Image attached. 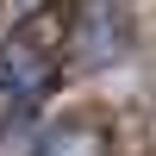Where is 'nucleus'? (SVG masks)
I'll return each mask as SVG.
<instances>
[{
    "label": "nucleus",
    "mask_w": 156,
    "mask_h": 156,
    "mask_svg": "<svg viewBox=\"0 0 156 156\" xmlns=\"http://www.w3.org/2000/svg\"><path fill=\"white\" fill-rule=\"evenodd\" d=\"M56 62H62V31L50 12L12 25L0 37V94L6 100H44L50 81H56Z\"/></svg>",
    "instance_id": "f257e3e1"
},
{
    "label": "nucleus",
    "mask_w": 156,
    "mask_h": 156,
    "mask_svg": "<svg viewBox=\"0 0 156 156\" xmlns=\"http://www.w3.org/2000/svg\"><path fill=\"white\" fill-rule=\"evenodd\" d=\"M69 44H75V62H81V69H106V62H119L125 44H131V19H125V6H119V0H87V6L75 12Z\"/></svg>",
    "instance_id": "f03ea898"
},
{
    "label": "nucleus",
    "mask_w": 156,
    "mask_h": 156,
    "mask_svg": "<svg viewBox=\"0 0 156 156\" xmlns=\"http://www.w3.org/2000/svg\"><path fill=\"white\" fill-rule=\"evenodd\" d=\"M31 156H106V131L100 125H56L37 137Z\"/></svg>",
    "instance_id": "7ed1b4c3"
}]
</instances>
